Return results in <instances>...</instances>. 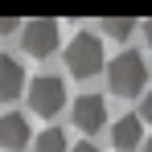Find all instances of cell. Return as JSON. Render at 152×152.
Instances as JSON below:
<instances>
[{"label":"cell","mask_w":152,"mask_h":152,"mask_svg":"<svg viewBox=\"0 0 152 152\" xmlns=\"http://www.w3.org/2000/svg\"><path fill=\"white\" fill-rule=\"evenodd\" d=\"M107 82H111V91H115L119 99L140 95V91L148 86V66H144V58H140L136 50H124L119 58H111V66H107Z\"/></svg>","instance_id":"6da1fadb"},{"label":"cell","mask_w":152,"mask_h":152,"mask_svg":"<svg viewBox=\"0 0 152 152\" xmlns=\"http://www.w3.org/2000/svg\"><path fill=\"white\" fill-rule=\"evenodd\" d=\"M66 66L74 78H95L107 66L103 62V37L99 33H74V41L66 45Z\"/></svg>","instance_id":"7a4b0ae2"},{"label":"cell","mask_w":152,"mask_h":152,"mask_svg":"<svg viewBox=\"0 0 152 152\" xmlns=\"http://www.w3.org/2000/svg\"><path fill=\"white\" fill-rule=\"evenodd\" d=\"M25 95H29V107H33V115H41V119H53V115L62 111V103H66V82H62L58 74H37V78H29Z\"/></svg>","instance_id":"3957f363"},{"label":"cell","mask_w":152,"mask_h":152,"mask_svg":"<svg viewBox=\"0 0 152 152\" xmlns=\"http://www.w3.org/2000/svg\"><path fill=\"white\" fill-rule=\"evenodd\" d=\"M25 33H21V41H25V50L33 53V58H50L58 45H62V29H58V21H45V17H37V21H25Z\"/></svg>","instance_id":"277c9868"},{"label":"cell","mask_w":152,"mask_h":152,"mask_svg":"<svg viewBox=\"0 0 152 152\" xmlns=\"http://www.w3.org/2000/svg\"><path fill=\"white\" fill-rule=\"evenodd\" d=\"M25 86H29L25 66H21L17 58L0 53V103H12V99H21V95H25Z\"/></svg>","instance_id":"5b68a950"},{"label":"cell","mask_w":152,"mask_h":152,"mask_svg":"<svg viewBox=\"0 0 152 152\" xmlns=\"http://www.w3.org/2000/svg\"><path fill=\"white\" fill-rule=\"evenodd\" d=\"M107 124V103L99 95H78L74 99V127L78 132H99Z\"/></svg>","instance_id":"8992f818"},{"label":"cell","mask_w":152,"mask_h":152,"mask_svg":"<svg viewBox=\"0 0 152 152\" xmlns=\"http://www.w3.org/2000/svg\"><path fill=\"white\" fill-rule=\"evenodd\" d=\"M29 140H33V136H29V119L17 115V111H4V115H0V144L8 152H21Z\"/></svg>","instance_id":"52a82bcc"},{"label":"cell","mask_w":152,"mask_h":152,"mask_svg":"<svg viewBox=\"0 0 152 152\" xmlns=\"http://www.w3.org/2000/svg\"><path fill=\"white\" fill-rule=\"evenodd\" d=\"M111 140H115V148H136V144H144V132H140V115H124V119H115L111 127Z\"/></svg>","instance_id":"ba28073f"},{"label":"cell","mask_w":152,"mask_h":152,"mask_svg":"<svg viewBox=\"0 0 152 152\" xmlns=\"http://www.w3.org/2000/svg\"><path fill=\"white\" fill-rule=\"evenodd\" d=\"M33 148H37V152H70V148H66V132H58V127L41 132V136L33 140Z\"/></svg>","instance_id":"9c48e42d"},{"label":"cell","mask_w":152,"mask_h":152,"mask_svg":"<svg viewBox=\"0 0 152 152\" xmlns=\"http://www.w3.org/2000/svg\"><path fill=\"white\" fill-rule=\"evenodd\" d=\"M132 29H136L132 17H107V21H103V33H111V37H119V41L132 37Z\"/></svg>","instance_id":"30bf717a"},{"label":"cell","mask_w":152,"mask_h":152,"mask_svg":"<svg viewBox=\"0 0 152 152\" xmlns=\"http://www.w3.org/2000/svg\"><path fill=\"white\" fill-rule=\"evenodd\" d=\"M17 29H21L17 17H0V33H17Z\"/></svg>","instance_id":"8fae6325"},{"label":"cell","mask_w":152,"mask_h":152,"mask_svg":"<svg viewBox=\"0 0 152 152\" xmlns=\"http://www.w3.org/2000/svg\"><path fill=\"white\" fill-rule=\"evenodd\" d=\"M70 152H99V148H95L91 140H82V144H74V148H70Z\"/></svg>","instance_id":"7c38bea8"},{"label":"cell","mask_w":152,"mask_h":152,"mask_svg":"<svg viewBox=\"0 0 152 152\" xmlns=\"http://www.w3.org/2000/svg\"><path fill=\"white\" fill-rule=\"evenodd\" d=\"M144 119H148V124H152V91H148V95H144Z\"/></svg>","instance_id":"4fadbf2b"},{"label":"cell","mask_w":152,"mask_h":152,"mask_svg":"<svg viewBox=\"0 0 152 152\" xmlns=\"http://www.w3.org/2000/svg\"><path fill=\"white\" fill-rule=\"evenodd\" d=\"M144 37H148V45H152V17L144 21Z\"/></svg>","instance_id":"5bb4252c"},{"label":"cell","mask_w":152,"mask_h":152,"mask_svg":"<svg viewBox=\"0 0 152 152\" xmlns=\"http://www.w3.org/2000/svg\"><path fill=\"white\" fill-rule=\"evenodd\" d=\"M144 152H152V140H148V144H144Z\"/></svg>","instance_id":"9a60e30c"}]
</instances>
